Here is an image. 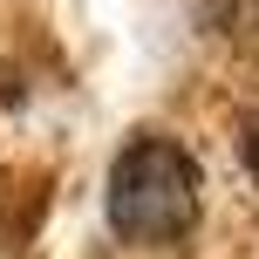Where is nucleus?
Segmentation results:
<instances>
[{"instance_id":"obj_2","label":"nucleus","mask_w":259,"mask_h":259,"mask_svg":"<svg viewBox=\"0 0 259 259\" xmlns=\"http://www.w3.org/2000/svg\"><path fill=\"white\" fill-rule=\"evenodd\" d=\"M252 157H259V137H252Z\"/></svg>"},{"instance_id":"obj_1","label":"nucleus","mask_w":259,"mask_h":259,"mask_svg":"<svg viewBox=\"0 0 259 259\" xmlns=\"http://www.w3.org/2000/svg\"><path fill=\"white\" fill-rule=\"evenodd\" d=\"M109 225L137 246H170L198 225V164L178 137H137L109 164Z\"/></svg>"}]
</instances>
